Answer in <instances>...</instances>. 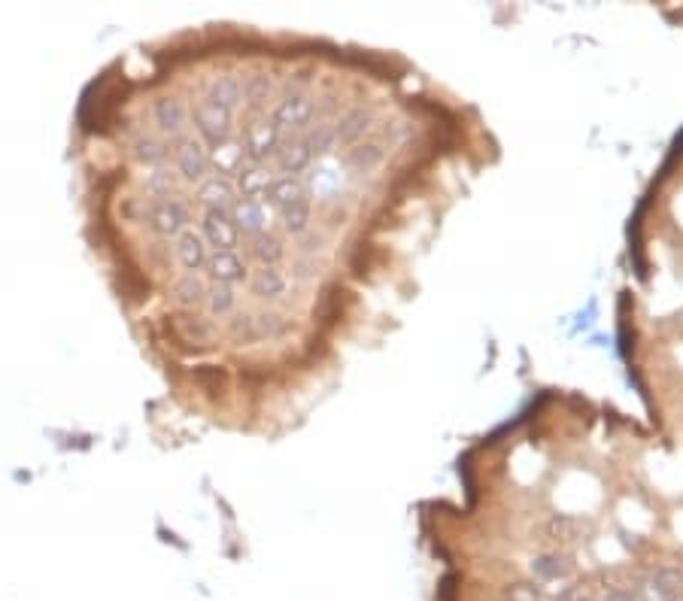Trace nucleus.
<instances>
[{
  "label": "nucleus",
  "instance_id": "nucleus-5",
  "mask_svg": "<svg viewBox=\"0 0 683 601\" xmlns=\"http://www.w3.org/2000/svg\"><path fill=\"white\" fill-rule=\"evenodd\" d=\"M602 601H635V590L632 587H614L602 595Z\"/></svg>",
  "mask_w": 683,
  "mask_h": 601
},
{
  "label": "nucleus",
  "instance_id": "nucleus-6",
  "mask_svg": "<svg viewBox=\"0 0 683 601\" xmlns=\"http://www.w3.org/2000/svg\"><path fill=\"white\" fill-rule=\"evenodd\" d=\"M674 601H683V595H681V599H674Z\"/></svg>",
  "mask_w": 683,
  "mask_h": 601
},
{
  "label": "nucleus",
  "instance_id": "nucleus-4",
  "mask_svg": "<svg viewBox=\"0 0 683 601\" xmlns=\"http://www.w3.org/2000/svg\"><path fill=\"white\" fill-rule=\"evenodd\" d=\"M532 571L541 580H568L574 574V562L560 550H550V553H538L532 559Z\"/></svg>",
  "mask_w": 683,
  "mask_h": 601
},
{
  "label": "nucleus",
  "instance_id": "nucleus-2",
  "mask_svg": "<svg viewBox=\"0 0 683 601\" xmlns=\"http://www.w3.org/2000/svg\"><path fill=\"white\" fill-rule=\"evenodd\" d=\"M374 122H377V116H374L368 104H349V107L337 112V140H340L344 149L353 144H362V140H368Z\"/></svg>",
  "mask_w": 683,
  "mask_h": 601
},
{
  "label": "nucleus",
  "instance_id": "nucleus-3",
  "mask_svg": "<svg viewBox=\"0 0 683 601\" xmlns=\"http://www.w3.org/2000/svg\"><path fill=\"white\" fill-rule=\"evenodd\" d=\"M383 158H386V149H383L380 140H362V144H353L344 149V165H347L356 177L377 170V167L383 165Z\"/></svg>",
  "mask_w": 683,
  "mask_h": 601
},
{
  "label": "nucleus",
  "instance_id": "nucleus-1",
  "mask_svg": "<svg viewBox=\"0 0 683 601\" xmlns=\"http://www.w3.org/2000/svg\"><path fill=\"white\" fill-rule=\"evenodd\" d=\"M635 590V601H674L683 595V571L674 565H662L650 571Z\"/></svg>",
  "mask_w": 683,
  "mask_h": 601
}]
</instances>
